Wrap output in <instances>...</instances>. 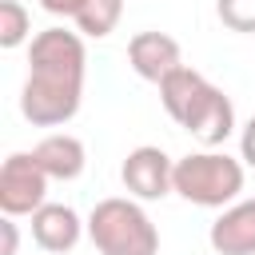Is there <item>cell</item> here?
Wrapping results in <instances>:
<instances>
[{
	"label": "cell",
	"mask_w": 255,
	"mask_h": 255,
	"mask_svg": "<svg viewBox=\"0 0 255 255\" xmlns=\"http://www.w3.org/2000/svg\"><path fill=\"white\" fill-rule=\"evenodd\" d=\"M88 48L80 32L44 28L28 44V80L20 88V112L32 128H60L80 112Z\"/></svg>",
	"instance_id": "obj_1"
},
{
	"label": "cell",
	"mask_w": 255,
	"mask_h": 255,
	"mask_svg": "<svg viewBox=\"0 0 255 255\" xmlns=\"http://www.w3.org/2000/svg\"><path fill=\"white\" fill-rule=\"evenodd\" d=\"M88 239L100 255H159V231L128 195H108L88 211Z\"/></svg>",
	"instance_id": "obj_2"
},
{
	"label": "cell",
	"mask_w": 255,
	"mask_h": 255,
	"mask_svg": "<svg viewBox=\"0 0 255 255\" xmlns=\"http://www.w3.org/2000/svg\"><path fill=\"white\" fill-rule=\"evenodd\" d=\"M243 191V159H231L227 151L203 147L183 159H175V195H183L195 207H231Z\"/></svg>",
	"instance_id": "obj_3"
},
{
	"label": "cell",
	"mask_w": 255,
	"mask_h": 255,
	"mask_svg": "<svg viewBox=\"0 0 255 255\" xmlns=\"http://www.w3.org/2000/svg\"><path fill=\"white\" fill-rule=\"evenodd\" d=\"M48 175L36 163L32 151H12L0 163V211L20 219V215H36L48 203Z\"/></svg>",
	"instance_id": "obj_4"
},
{
	"label": "cell",
	"mask_w": 255,
	"mask_h": 255,
	"mask_svg": "<svg viewBox=\"0 0 255 255\" xmlns=\"http://www.w3.org/2000/svg\"><path fill=\"white\" fill-rule=\"evenodd\" d=\"M120 179H124L131 199H163L175 191V159L151 143L131 147L124 167H120Z\"/></svg>",
	"instance_id": "obj_5"
},
{
	"label": "cell",
	"mask_w": 255,
	"mask_h": 255,
	"mask_svg": "<svg viewBox=\"0 0 255 255\" xmlns=\"http://www.w3.org/2000/svg\"><path fill=\"white\" fill-rule=\"evenodd\" d=\"M128 64L139 80L159 88L175 68H183V52L179 40H171L167 32H135L128 40Z\"/></svg>",
	"instance_id": "obj_6"
},
{
	"label": "cell",
	"mask_w": 255,
	"mask_h": 255,
	"mask_svg": "<svg viewBox=\"0 0 255 255\" xmlns=\"http://www.w3.org/2000/svg\"><path fill=\"white\" fill-rule=\"evenodd\" d=\"M84 231H88V223L76 215V207H68V203H44L36 215H32V239H36V247H44V251H52V255H64V251H72L80 239H84Z\"/></svg>",
	"instance_id": "obj_7"
},
{
	"label": "cell",
	"mask_w": 255,
	"mask_h": 255,
	"mask_svg": "<svg viewBox=\"0 0 255 255\" xmlns=\"http://www.w3.org/2000/svg\"><path fill=\"white\" fill-rule=\"evenodd\" d=\"M207 243L215 255H255V199L223 207V215L207 231Z\"/></svg>",
	"instance_id": "obj_8"
},
{
	"label": "cell",
	"mask_w": 255,
	"mask_h": 255,
	"mask_svg": "<svg viewBox=\"0 0 255 255\" xmlns=\"http://www.w3.org/2000/svg\"><path fill=\"white\" fill-rule=\"evenodd\" d=\"M211 88H215V84H211L203 72H195V68L183 64V68H175V72L159 84V104H163V112H167L179 128H187Z\"/></svg>",
	"instance_id": "obj_9"
},
{
	"label": "cell",
	"mask_w": 255,
	"mask_h": 255,
	"mask_svg": "<svg viewBox=\"0 0 255 255\" xmlns=\"http://www.w3.org/2000/svg\"><path fill=\"white\" fill-rule=\"evenodd\" d=\"M32 155H36V163L44 167V175L48 179H80L84 175V163H88V151H84V143L76 139V135H68V131H52V135H44L36 147H32Z\"/></svg>",
	"instance_id": "obj_10"
},
{
	"label": "cell",
	"mask_w": 255,
	"mask_h": 255,
	"mask_svg": "<svg viewBox=\"0 0 255 255\" xmlns=\"http://www.w3.org/2000/svg\"><path fill=\"white\" fill-rule=\"evenodd\" d=\"M183 131H191L203 147H219V143L235 131V108H231V100L223 96V88H211V92H207V100L199 104V112L191 116V124H187Z\"/></svg>",
	"instance_id": "obj_11"
},
{
	"label": "cell",
	"mask_w": 255,
	"mask_h": 255,
	"mask_svg": "<svg viewBox=\"0 0 255 255\" xmlns=\"http://www.w3.org/2000/svg\"><path fill=\"white\" fill-rule=\"evenodd\" d=\"M120 16H124V0H88L76 16V32L88 40H104L116 32Z\"/></svg>",
	"instance_id": "obj_12"
},
{
	"label": "cell",
	"mask_w": 255,
	"mask_h": 255,
	"mask_svg": "<svg viewBox=\"0 0 255 255\" xmlns=\"http://www.w3.org/2000/svg\"><path fill=\"white\" fill-rule=\"evenodd\" d=\"M24 40H32V16L20 0H0V48L12 52Z\"/></svg>",
	"instance_id": "obj_13"
},
{
	"label": "cell",
	"mask_w": 255,
	"mask_h": 255,
	"mask_svg": "<svg viewBox=\"0 0 255 255\" xmlns=\"http://www.w3.org/2000/svg\"><path fill=\"white\" fill-rule=\"evenodd\" d=\"M215 16L231 32H243V36L255 32V0H215Z\"/></svg>",
	"instance_id": "obj_14"
},
{
	"label": "cell",
	"mask_w": 255,
	"mask_h": 255,
	"mask_svg": "<svg viewBox=\"0 0 255 255\" xmlns=\"http://www.w3.org/2000/svg\"><path fill=\"white\" fill-rule=\"evenodd\" d=\"M84 4H88V0H40V8H44L48 16H64V20H76Z\"/></svg>",
	"instance_id": "obj_15"
},
{
	"label": "cell",
	"mask_w": 255,
	"mask_h": 255,
	"mask_svg": "<svg viewBox=\"0 0 255 255\" xmlns=\"http://www.w3.org/2000/svg\"><path fill=\"white\" fill-rule=\"evenodd\" d=\"M239 159L247 167H255V116L243 124V135H239Z\"/></svg>",
	"instance_id": "obj_16"
},
{
	"label": "cell",
	"mask_w": 255,
	"mask_h": 255,
	"mask_svg": "<svg viewBox=\"0 0 255 255\" xmlns=\"http://www.w3.org/2000/svg\"><path fill=\"white\" fill-rule=\"evenodd\" d=\"M0 231H4V247H0V255H16V223H12V215L0 219Z\"/></svg>",
	"instance_id": "obj_17"
}]
</instances>
